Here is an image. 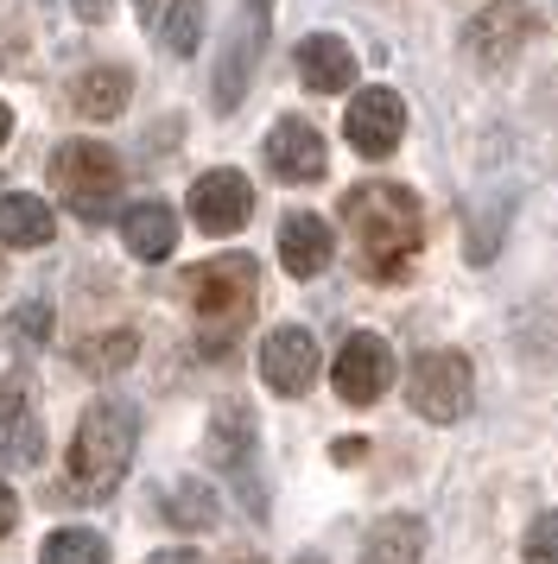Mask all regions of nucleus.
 Returning <instances> with one entry per match:
<instances>
[{
    "mask_svg": "<svg viewBox=\"0 0 558 564\" xmlns=\"http://www.w3.org/2000/svg\"><path fill=\"white\" fill-rule=\"evenodd\" d=\"M343 229H350L355 254H362V273L394 280L406 260L419 254L426 216H419V197L400 191V184H355L343 197Z\"/></svg>",
    "mask_w": 558,
    "mask_h": 564,
    "instance_id": "obj_1",
    "label": "nucleus"
},
{
    "mask_svg": "<svg viewBox=\"0 0 558 564\" xmlns=\"http://www.w3.org/2000/svg\"><path fill=\"white\" fill-rule=\"evenodd\" d=\"M133 444H140V419H133V406H121V400H96V406L83 412L76 444H71L76 488H89V495H115V488L127 482V469H133Z\"/></svg>",
    "mask_w": 558,
    "mask_h": 564,
    "instance_id": "obj_2",
    "label": "nucleus"
},
{
    "mask_svg": "<svg viewBox=\"0 0 558 564\" xmlns=\"http://www.w3.org/2000/svg\"><path fill=\"white\" fill-rule=\"evenodd\" d=\"M51 191L83 216V223H108L115 197H121V159L96 147V140H64L51 153Z\"/></svg>",
    "mask_w": 558,
    "mask_h": 564,
    "instance_id": "obj_3",
    "label": "nucleus"
},
{
    "mask_svg": "<svg viewBox=\"0 0 558 564\" xmlns=\"http://www.w3.org/2000/svg\"><path fill=\"white\" fill-rule=\"evenodd\" d=\"M184 292H191V311L223 336V330H235V324H248V317H254L260 273H254L248 254H223V260H203L197 273L184 280Z\"/></svg>",
    "mask_w": 558,
    "mask_h": 564,
    "instance_id": "obj_4",
    "label": "nucleus"
},
{
    "mask_svg": "<svg viewBox=\"0 0 558 564\" xmlns=\"http://www.w3.org/2000/svg\"><path fill=\"white\" fill-rule=\"evenodd\" d=\"M412 406H419V419H431V425L463 419V412H470V361L457 356V349L419 356V368H412Z\"/></svg>",
    "mask_w": 558,
    "mask_h": 564,
    "instance_id": "obj_5",
    "label": "nucleus"
},
{
    "mask_svg": "<svg viewBox=\"0 0 558 564\" xmlns=\"http://www.w3.org/2000/svg\"><path fill=\"white\" fill-rule=\"evenodd\" d=\"M533 7H521V0H495V7H482L476 20H470V32H463V45H470V64L476 70H502V64H514L521 57V45L533 39Z\"/></svg>",
    "mask_w": 558,
    "mask_h": 564,
    "instance_id": "obj_6",
    "label": "nucleus"
},
{
    "mask_svg": "<svg viewBox=\"0 0 558 564\" xmlns=\"http://www.w3.org/2000/svg\"><path fill=\"white\" fill-rule=\"evenodd\" d=\"M267 26H273V0H248V20H235L228 52H223V64H216V108H223V115L242 108V89H248V77H254V57L267 45Z\"/></svg>",
    "mask_w": 558,
    "mask_h": 564,
    "instance_id": "obj_7",
    "label": "nucleus"
},
{
    "mask_svg": "<svg viewBox=\"0 0 558 564\" xmlns=\"http://www.w3.org/2000/svg\"><path fill=\"white\" fill-rule=\"evenodd\" d=\"M343 133H350L355 153L387 159L394 147H400V133H406V102L394 96V89H355L350 115H343Z\"/></svg>",
    "mask_w": 558,
    "mask_h": 564,
    "instance_id": "obj_8",
    "label": "nucleus"
},
{
    "mask_svg": "<svg viewBox=\"0 0 558 564\" xmlns=\"http://www.w3.org/2000/svg\"><path fill=\"white\" fill-rule=\"evenodd\" d=\"M394 381V356H387V343L375 330H355L343 349H336V400H350V406H375L380 393Z\"/></svg>",
    "mask_w": 558,
    "mask_h": 564,
    "instance_id": "obj_9",
    "label": "nucleus"
},
{
    "mask_svg": "<svg viewBox=\"0 0 558 564\" xmlns=\"http://www.w3.org/2000/svg\"><path fill=\"white\" fill-rule=\"evenodd\" d=\"M267 165H273V178H286V184H318L330 172L324 133L311 128V121H299V115L273 121V133H267Z\"/></svg>",
    "mask_w": 558,
    "mask_h": 564,
    "instance_id": "obj_10",
    "label": "nucleus"
},
{
    "mask_svg": "<svg viewBox=\"0 0 558 564\" xmlns=\"http://www.w3.org/2000/svg\"><path fill=\"white\" fill-rule=\"evenodd\" d=\"M191 216H197L203 235H235L254 216V184L242 172H228V165L223 172H203L191 184Z\"/></svg>",
    "mask_w": 558,
    "mask_h": 564,
    "instance_id": "obj_11",
    "label": "nucleus"
},
{
    "mask_svg": "<svg viewBox=\"0 0 558 564\" xmlns=\"http://www.w3.org/2000/svg\"><path fill=\"white\" fill-rule=\"evenodd\" d=\"M260 381L273 387V393H286V400H299L304 387L318 381V343H311V330L279 324V330L260 343Z\"/></svg>",
    "mask_w": 558,
    "mask_h": 564,
    "instance_id": "obj_12",
    "label": "nucleus"
},
{
    "mask_svg": "<svg viewBox=\"0 0 558 564\" xmlns=\"http://www.w3.org/2000/svg\"><path fill=\"white\" fill-rule=\"evenodd\" d=\"M336 254V235H330L324 216H311V209H292L286 223H279V260H286V273L292 280H318Z\"/></svg>",
    "mask_w": 558,
    "mask_h": 564,
    "instance_id": "obj_13",
    "label": "nucleus"
},
{
    "mask_svg": "<svg viewBox=\"0 0 558 564\" xmlns=\"http://www.w3.org/2000/svg\"><path fill=\"white\" fill-rule=\"evenodd\" d=\"M299 83L311 96H343L355 83V52L336 39V32H311L299 39Z\"/></svg>",
    "mask_w": 558,
    "mask_h": 564,
    "instance_id": "obj_14",
    "label": "nucleus"
},
{
    "mask_svg": "<svg viewBox=\"0 0 558 564\" xmlns=\"http://www.w3.org/2000/svg\"><path fill=\"white\" fill-rule=\"evenodd\" d=\"M133 96V77H127L121 64H101V70H83L71 83V108L76 115H89V121H115Z\"/></svg>",
    "mask_w": 558,
    "mask_h": 564,
    "instance_id": "obj_15",
    "label": "nucleus"
},
{
    "mask_svg": "<svg viewBox=\"0 0 558 564\" xmlns=\"http://www.w3.org/2000/svg\"><path fill=\"white\" fill-rule=\"evenodd\" d=\"M51 235L57 223H51L45 197H25V191L0 197V248H51Z\"/></svg>",
    "mask_w": 558,
    "mask_h": 564,
    "instance_id": "obj_16",
    "label": "nucleus"
},
{
    "mask_svg": "<svg viewBox=\"0 0 558 564\" xmlns=\"http://www.w3.org/2000/svg\"><path fill=\"white\" fill-rule=\"evenodd\" d=\"M121 241L133 248L140 260H165L178 248V216L165 204H133L121 216Z\"/></svg>",
    "mask_w": 558,
    "mask_h": 564,
    "instance_id": "obj_17",
    "label": "nucleus"
},
{
    "mask_svg": "<svg viewBox=\"0 0 558 564\" xmlns=\"http://www.w3.org/2000/svg\"><path fill=\"white\" fill-rule=\"evenodd\" d=\"M426 552V527L412 513H387L368 527V564H419Z\"/></svg>",
    "mask_w": 558,
    "mask_h": 564,
    "instance_id": "obj_18",
    "label": "nucleus"
},
{
    "mask_svg": "<svg viewBox=\"0 0 558 564\" xmlns=\"http://www.w3.org/2000/svg\"><path fill=\"white\" fill-rule=\"evenodd\" d=\"M39 457H45V425H39V412L7 406L0 412V469H39Z\"/></svg>",
    "mask_w": 558,
    "mask_h": 564,
    "instance_id": "obj_19",
    "label": "nucleus"
},
{
    "mask_svg": "<svg viewBox=\"0 0 558 564\" xmlns=\"http://www.w3.org/2000/svg\"><path fill=\"white\" fill-rule=\"evenodd\" d=\"M39 564H108V539L89 533V527H57L39 545Z\"/></svg>",
    "mask_w": 558,
    "mask_h": 564,
    "instance_id": "obj_20",
    "label": "nucleus"
},
{
    "mask_svg": "<svg viewBox=\"0 0 558 564\" xmlns=\"http://www.w3.org/2000/svg\"><path fill=\"white\" fill-rule=\"evenodd\" d=\"M165 520H172V527H216V520H223V508H216V495H210V488L203 482H172L165 488Z\"/></svg>",
    "mask_w": 558,
    "mask_h": 564,
    "instance_id": "obj_21",
    "label": "nucleus"
},
{
    "mask_svg": "<svg viewBox=\"0 0 558 564\" xmlns=\"http://www.w3.org/2000/svg\"><path fill=\"white\" fill-rule=\"evenodd\" d=\"M133 349H140V336H133V330H108V336H83L76 361H83V368H96V375H115V368L133 361Z\"/></svg>",
    "mask_w": 558,
    "mask_h": 564,
    "instance_id": "obj_22",
    "label": "nucleus"
},
{
    "mask_svg": "<svg viewBox=\"0 0 558 564\" xmlns=\"http://www.w3.org/2000/svg\"><path fill=\"white\" fill-rule=\"evenodd\" d=\"M203 39V0H172V13H165V32H159V45L172 57H191Z\"/></svg>",
    "mask_w": 558,
    "mask_h": 564,
    "instance_id": "obj_23",
    "label": "nucleus"
},
{
    "mask_svg": "<svg viewBox=\"0 0 558 564\" xmlns=\"http://www.w3.org/2000/svg\"><path fill=\"white\" fill-rule=\"evenodd\" d=\"M527 564H558V513H539L527 527V545H521Z\"/></svg>",
    "mask_w": 558,
    "mask_h": 564,
    "instance_id": "obj_24",
    "label": "nucleus"
},
{
    "mask_svg": "<svg viewBox=\"0 0 558 564\" xmlns=\"http://www.w3.org/2000/svg\"><path fill=\"white\" fill-rule=\"evenodd\" d=\"M13 336H20V343H45L51 336V305L45 299H25V305L13 311Z\"/></svg>",
    "mask_w": 558,
    "mask_h": 564,
    "instance_id": "obj_25",
    "label": "nucleus"
},
{
    "mask_svg": "<svg viewBox=\"0 0 558 564\" xmlns=\"http://www.w3.org/2000/svg\"><path fill=\"white\" fill-rule=\"evenodd\" d=\"M330 457H336V463H362V457H368V437H336V444H330Z\"/></svg>",
    "mask_w": 558,
    "mask_h": 564,
    "instance_id": "obj_26",
    "label": "nucleus"
},
{
    "mask_svg": "<svg viewBox=\"0 0 558 564\" xmlns=\"http://www.w3.org/2000/svg\"><path fill=\"white\" fill-rule=\"evenodd\" d=\"M13 520H20V495H13V488L0 482V539L13 533Z\"/></svg>",
    "mask_w": 558,
    "mask_h": 564,
    "instance_id": "obj_27",
    "label": "nucleus"
},
{
    "mask_svg": "<svg viewBox=\"0 0 558 564\" xmlns=\"http://www.w3.org/2000/svg\"><path fill=\"white\" fill-rule=\"evenodd\" d=\"M76 13H83V20H108V0H71Z\"/></svg>",
    "mask_w": 558,
    "mask_h": 564,
    "instance_id": "obj_28",
    "label": "nucleus"
},
{
    "mask_svg": "<svg viewBox=\"0 0 558 564\" xmlns=\"http://www.w3.org/2000/svg\"><path fill=\"white\" fill-rule=\"evenodd\" d=\"M147 564H203L197 552H159V558H147Z\"/></svg>",
    "mask_w": 558,
    "mask_h": 564,
    "instance_id": "obj_29",
    "label": "nucleus"
},
{
    "mask_svg": "<svg viewBox=\"0 0 558 564\" xmlns=\"http://www.w3.org/2000/svg\"><path fill=\"white\" fill-rule=\"evenodd\" d=\"M7 133H13V108L0 102V147H7Z\"/></svg>",
    "mask_w": 558,
    "mask_h": 564,
    "instance_id": "obj_30",
    "label": "nucleus"
},
{
    "mask_svg": "<svg viewBox=\"0 0 558 564\" xmlns=\"http://www.w3.org/2000/svg\"><path fill=\"white\" fill-rule=\"evenodd\" d=\"M133 7H140V13H152V0H133Z\"/></svg>",
    "mask_w": 558,
    "mask_h": 564,
    "instance_id": "obj_31",
    "label": "nucleus"
},
{
    "mask_svg": "<svg viewBox=\"0 0 558 564\" xmlns=\"http://www.w3.org/2000/svg\"><path fill=\"white\" fill-rule=\"evenodd\" d=\"M292 564H324V558H292Z\"/></svg>",
    "mask_w": 558,
    "mask_h": 564,
    "instance_id": "obj_32",
    "label": "nucleus"
}]
</instances>
